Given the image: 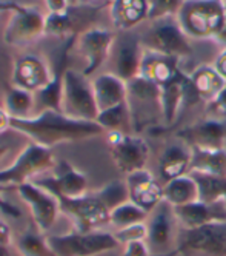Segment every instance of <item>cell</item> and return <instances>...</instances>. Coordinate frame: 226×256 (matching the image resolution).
Masks as SVG:
<instances>
[{
	"instance_id": "6da1fadb",
	"label": "cell",
	"mask_w": 226,
	"mask_h": 256,
	"mask_svg": "<svg viewBox=\"0 0 226 256\" xmlns=\"http://www.w3.org/2000/svg\"><path fill=\"white\" fill-rule=\"evenodd\" d=\"M11 130L51 150L55 145L86 140L105 133L97 122L74 119L55 108H43L26 119H12Z\"/></svg>"
},
{
	"instance_id": "7a4b0ae2",
	"label": "cell",
	"mask_w": 226,
	"mask_h": 256,
	"mask_svg": "<svg viewBox=\"0 0 226 256\" xmlns=\"http://www.w3.org/2000/svg\"><path fill=\"white\" fill-rule=\"evenodd\" d=\"M177 22L191 40H219L226 24L225 0H185Z\"/></svg>"
},
{
	"instance_id": "3957f363",
	"label": "cell",
	"mask_w": 226,
	"mask_h": 256,
	"mask_svg": "<svg viewBox=\"0 0 226 256\" xmlns=\"http://www.w3.org/2000/svg\"><path fill=\"white\" fill-rule=\"evenodd\" d=\"M145 50L176 58L182 62L193 58V42L177 22V17H163L157 20H146L137 28Z\"/></svg>"
},
{
	"instance_id": "277c9868",
	"label": "cell",
	"mask_w": 226,
	"mask_h": 256,
	"mask_svg": "<svg viewBox=\"0 0 226 256\" xmlns=\"http://www.w3.org/2000/svg\"><path fill=\"white\" fill-rule=\"evenodd\" d=\"M60 112L74 119L97 120L99 106L94 96L91 78H86L80 70L66 68L63 71Z\"/></svg>"
},
{
	"instance_id": "5b68a950",
	"label": "cell",
	"mask_w": 226,
	"mask_h": 256,
	"mask_svg": "<svg viewBox=\"0 0 226 256\" xmlns=\"http://www.w3.org/2000/svg\"><path fill=\"white\" fill-rule=\"evenodd\" d=\"M46 241L54 256H99L120 246L116 234L106 230H72L62 234H49Z\"/></svg>"
},
{
	"instance_id": "8992f818",
	"label": "cell",
	"mask_w": 226,
	"mask_h": 256,
	"mask_svg": "<svg viewBox=\"0 0 226 256\" xmlns=\"http://www.w3.org/2000/svg\"><path fill=\"white\" fill-rule=\"evenodd\" d=\"M57 166L51 148L29 142L18 153L11 166L0 170V187H20L31 182L35 176L54 170Z\"/></svg>"
},
{
	"instance_id": "52a82bcc",
	"label": "cell",
	"mask_w": 226,
	"mask_h": 256,
	"mask_svg": "<svg viewBox=\"0 0 226 256\" xmlns=\"http://www.w3.org/2000/svg\"><path fill=\"white\" fill-rule=\"evenodd\" d=\"M128 105L133 116L134 132L139 133L146 126L163 120L162 86L137 76L128 82Z\"/></svg>"
},
{
	"instance_id": "ba28073f",
	"label": "cell",
	"mask_w": 226,
	"mask_h": 256,
	"mask_svg": "<svg viewBox=\"0 0 226 256\" xmlns=\"http://www.w3.org/2000/svg\"><path fill=\"white\" fill-rule=\"evenodd\" d=\"M180 222L174 207L163 199L146 219V244L151 256H171L177 250Z\"/></svg>"
},
{
	"instance_id": "9c48e42d",
	"label": "cell",
	"mask_w": 226,
	"mask_h": 256,
	"mask_svg": "<svg viewBox=\"0 0 226 256\" xmlns=\"http://www.w3.org/2000/svg\"><path fill=\"white\" fill-rule=\"evenodd\" d=\"M116 34L117 32L99 25L88 26L75 34L72 40L74 50L83 62V68L80 71L86 78L96 76L108 64Z\"/></svg>"
},
{
	"instance_id": "30bf717a",
	"label": "cell",
	"mask_w": 226,
	"mask_h": 256,
	"mask_svg": "<svg viewBox=\"0 0 226 256\" xmlns=\"http://www.w3.org/2000/svg\"><path fill=\"white\" fill-rule=\"evenodd\" d=\"M5 6L11 10V17L3 30V40L6 45L23 48L43 38L46 25V14L43 11L15 4H8Z\"/></svg>"
},
{
	"instance_id": "8fae6325",
	"label": "cell",
	"mask_w": 226,
	"mask_h": 256,
	"mask_svg": "<svg viewBox=\"0 0 226 256\" xmlns=\"http://www.w3.org/2000/svg\"><path fill=\"white\" fill-rule=\"evenodd\" d=\"M59 200L60 212L69 219L75 232L103 230L109 226V210L96 192L79 198H59Z\"/></svg>"
},
{
	"instance_id": "7c38bea8",
	"label": "cell",
	"mask_w": 226,
	"mask_h": 256,
	"mask_svg": "<svg viewBox=\"0 0 226 256\" xmlns=\"http://www.w3.org/2000/svg\"><path fill=\"white\" fill-rule=\"evenodd\" d=\"M108 150L114 166L126 176L143 170L151 158L148 142L136 133H106Z\"/></svg>"
},
{
	"instance_id": "4fadbf2b",
	"label": "cell",
	"mask_w": 226,
	"mask_h": 256,
	"mask_svg": "<svg viewBox=\"0 0 226 256\" xmlns=\"http://www.w3.org/2000/svg\"><path fill=\"white\" fill-rule=\"evenodd\" d=\"M143 52L145 48L142 45L137 30L117 32L106 64V71L114 72L116 76H119L125 82H129L131 79L140 74Z\"/></svg>"
},
{
	"instance_id": "5bb4252c",
	"label": "cell",
	"mask_w": 226,
	"mask_h": 256,
	"mask_svg": "<svg viewBox=\"0 0 226 256\" xmlns=\"http://www.w3.org/2000/svg\"><path fill=\"white\" fill-rule=\"evenodd\" d=\"M17 193L28 207L37 232L46 234L62 213L59 198L37 182H28L17 187Z\"/></svg>"
},
{
	"instance_id": "9a60e30c",
	"label": "cell",
	"mask_w": 226,
	"mask_h": 256,
	"mask_svg": "<svg viewBox=\"0 0 226 256\" xmlns=\"http://www.w3.org/2000/svg\"><path fill=\"white\" fill-rule=\"evenodd\" d=\"M54 79L55 74L49 64L37 54H22L14 60L11 85L39 94L52 84Z\"/></svg>"
},
{
	"instance_id": "2e32d148",
	"label": "cell",
	"mask_w": 226,
	"mask_h": 256,
	"mask_svg": "<svg viewBox=\"0 0 226 256\" xmlns=\"http://www.w3.org/2000/svg\"><path fill=\"white\" fill-rule=\"evenodd\" d=\"M223 226L225 224H211L191 230L183 228L176 253L220 254L226 248V233Z\"/></svg>"
},
{
	"instance_id": "e0dca14e",
	"label": "cell",
	"mask_w": 226,
	"mask_h": 256,
	"mask_svg": "<svg viewBox=\"0 0 226 256\" xmlns=\"http://www.w3.org/2000/svg\"><path fill=\"white\" fill-rule=\"evenodd\" d=\"M193 150H226V122L205 118L177 133Z\"/></svg>"
},
{
	"instance_id": "ac0fdd59",
	"label": "cell",
	"mask_w": 226,
	"mask_h": 256,
	"mask_svg": "<svg viewBox=\"0 0 226 256\" xmlns=\"http://www.w3.org/2000/svg\"><path fill=\"white\" fill-rule=\"evenodd\" d=\"M125 182L128 186L129 199L148 213L163 200V184L148 168L126 174Z\"/></svg>"
},
{
	"instance_id": "d6986e66",
	"label": "cell",
	"mask_w": 226,
	"mask_h": 256,
	"mask_svg": "<svg viewBox=\"0 0 226 256\" xmlns=\"http://www.w3.org/2000/svg\"><path fill=\"white\" fill-rule=\"evenodd\" d=\"M37 184L48 188L57 198H79L88 193V176L66 160L54 167V174L49 179Z\"/></svg>"
},
{
	"instance_id": "ffe728a7",
	"label": "cell",
	"mask_w": 226,
	"mask_h": 256,
	"mask_svg": "<svg viewBox=\"0 0 226 256\" xmlns=\"http://www.w3.org/2000/svg\"><path fill=\"white\" fill-rule=\"evenodd\" d=\"M225 86L226 80L219 74L213 64H202L188 72V94H190L188 105L193 102L210 104Z\"/></svg>"
},
{
	"instance_id": "44dd1931",
	"label": "cell",
	"mask_w": 226,
	"mask_h": 256,
	"mask_svg": "<svg viewBox=\"0 0 226 256\" xmlns=\"http://www.w3.org/2000/svg\"><path fill=\"white\" fill-rule=\"evenodd\" d=\"M140 76L157 84L159 86H165L185 76L183 62L171 56L145 50L140 66Z\"/></svg>"
},
{
	"instance_id": "7402d4cb",
	"label": "cell",
	"mask_w": 226,
	"mask_h": 256,
	"mask_svg": "<svg viewBox=\"0 0 226 256\" xmlns=\"http://www.w3.org/2000/svg\"><path fill=\"white\" fill-rule=\"evenodd\" d=\"M191 162H193V148L186 142L177 138L174 142L168 144L162 150L157 162L162 184L165 186L169 180L188 174L191 170Z\"/></svg>"
},
{
	"instance_id": "603a6c76",
	"label": "cell",
	"mask_w": 226,
	"mask_h": 256,
	"mask_svg": "<svg viewBox=\"0 0 226 256\" xmlns=\"http://www.w3.org/2000/svg\"><path fill=\"white\" fill-rule=\"evenodd\" d=\"M176 216L182 228L191 230L199 228L203 226L211 224H226V204L216 202V204H206L202 200L196 202L174 207Z\"/></svg>"
},
{
	"instance_id": "cb8c5ba5",
	"label": "cell",
	"mask_w": 226,
	"mask_h": 256,
	"mask_svg": "<svg viewBox=\"0 0 226 256\" xmlns=\"http://www.w3.org/2000/svg\"><path fill=\"white\" fill-rule=\"evenodd\" d=\"M108 12L116 32L134 31L148 20L149 0H112Z\"/></svg>"
},
{
	"instance_id": "d4e9b609",
	"label": "cell",
	"mask_w": 226,
	"mask_h": 256,
	"mask_svg": "<svg viewBox=\"0 0 226 256\" xmlns=\"http://www.w3.org/2000/svg\"><path fill=\"white\" fill-rule=\"evenodd\" d=\"M94 96L99 106V113L117 106L128 100V82L111 71H100L91 78Z\"/></svg>"
},
{
	"instance_id": "484cf974",
	"label": "cell",
	"mask_w": 226,
	"mask_h": 256,
	"mask_svg": "<svg viewBox=\"0 0 226 256\" xmlns=\"http://www.w3.org/2000/svg\"><path fill=\"white\" fill-rule=\"evenodd\" d=\"M163 199L173 207L196 202V200H199L197 182L190 173L169 180L163 186Z\"/></svg>"
},
{
	"instance_id": "4316f807",
	"label": "cell",
	"mask_w": 226,
	"mask_h": 256,
	"mask_svg": "<svg viewBox=\"0 0 226 256\" xmlns=\"http://www.w3.org/2000/svg\"><path fill=\"white\" fill-rule=\"evenodd\" d=\"M199 187V200L206 204H226V174H211L203 172H190Z\"/></svg>"
},
{
	"instance_id": "83f0119b",
	"label": "cell",
	"mask_w": 226,
	"mask_h": 256,
	"mask_svg": "<svg viewBox=\"0 0 226 256\" xmlns=\"http://www.w3.org/2000/svg\"><path fill=\"white\" fill-rule=\"evenodd\" d=\"M96 122L103 128L105 133H136L128 102L100 112Z\"/></svg>"
},
{
	"instance_id": "f1b7e54d",
	"label": "cell",
	"mask_w": 226,
	"mask_h": 256,
	"mask_svg": "<svg viewBox=\"0 0 226 256\" xmlns=\"http://www.w3.org/2000/svg\"><path fill=\"white\" fill-rule=\"evenodd\" d=\"M3 106L12 119H26L34 116L35 94L23 88L11 85L5 93Z\"/></svg>"
},
{
	"instance_id": "f546056e",
	"label": "cell",
	"mask_w": 226,
	"mask_h": 256,
	"mask_svg": "<svg viewBox=\"0 0 226 256\" xmlns=\"http://www.w3.org/2000/svg\"><path fill=\"white\" fill-rule=\"evenodd\" d=\"M190 172L226 174V150H193Z\"/></svg>"
},
{
	"instance_id": "4dcf8cb0",
	"label": "cell",
	"mask_w": 226,
	"mask_h": 256,
	"mask_svg": "<svg viewBox=\"0 0 226 256\" xmlns=\"http://www.w3.org/2000/svg\"><path fill=\"white\" fill-rule=\"evenodd\" d=\"M149 213L145 212L142 207L134 204L133 200H126V202L120 204L114 210L109 213V226H112L116 230L134 226V224H142L146 222Z\"/></svg>"
},
{
	"instance_id": "1f68e13d",
	"label": "cell",
	"mask_w": 226,
	"mask_h": 256,
	"mask_svg": "<svg viewBox=\"0 0 226 256\" xmlns=\"http://www.w3.org/2000/svg\"><path fill=\"white\" fill-rule=\"evenodd\" d=\"M20 256H54L51 252L46 236L40 232H26L15 242Z\"/></svg>"
},
{
	"instance_id": "d6a6232c",
	"label": "cell",
	"mask_w": 226,
	"mask_h": 256,
	"mask_svg": "<svg viewBox=\"0 0 226 256\" xmlns=\"http://www.w3.org/2000/svg\"><path fill=\"white\" fill-rule=\"evenodd\" d=\"M96 194L106 206L109 213H111V210H114L120 204L129 200V192H128V186L125 180H111L105 187L97 190Z\"/></svg>"
},
{
	"instance_id": "836d02e7",
	"label": "cell",
	"mask_w": 226,
	"mask_h": 256,
	"mask_svg": "<svg viewBox=\"0 0 226 256\" xmlns=\"http://www.w3.org/2000/svg\"><path fill=\"white\" fill-rule=\"evenodd\" d=\"M74 28V22L69 10L66 12H46L45 36L51 38H69Z\"/></svg>"
},
{
	"instance_id": "e575fe53",
	"label": "cell",
	"mask_w": 226,
	"mask_h": 256,
	"mask_svg": "<svg viewBox=\"0 0 226 256\" xmlns=\"http://www.w3.org/2000/svg\"><path fill=\"white\" fill-rule=\"evenodd\" d=\"M185 0H149L148 20H157L163 17L177 16Z\"/></svg>"
},
{
	"instance_id": "d590c367",
	"label": "cell",
	"mask_w": 226,
	"mask_h": 256,
	"mask_svg": "<svg viewBox=\"0 0 226 256\" xmlns=\"http://www.w3.org/2000/svg\"><path fill=\"white\" fill-rule=\"evenodd\" d=\"M146 233H148L146 222L134 224V226H129V227H125V228L114 232L120 246H125V244L133 242V241H146Z\"/></svg>"
},
{
	"instance_id": "8d00e7d4",
	"label": "cell",
	"mask_w": 226,
	"mask_h": 256,
	"mask_svg": "<svg viewBox=\"0 0 226 256\" xmlns=\"http://www.w3.org/2000/svg\"><path fill=\"white\" fill-rule=\"evenodd\" d=\"M203 116L214 120L226 122V86L220 91V94L216 99L205 105Z\"/></svg>"
},
{
	"instance_id": "74e56055",
	"label": "cell",
	"mask_w": 226,
	"mask_h": 256,
	"mask_svg": "<svg viewBox=\"0 0 226 256\" xmlns=\"http://www.w3.org/2000/svg\"><path fill=\"white\" fill-rule=\"evenodd\" d=\"M122 256H151L146 241H133L123 246Z\"/></svg>"
},
{
	"instance_id": "f35d334b",
	"label": "cell",
	"mask_w": 226,
	"mask_h": 256,
	"mask_svg": "<svg viewBox=\"0 0 226 256\" xmlns=\"http://www.w3.org/2000/svg\"><path fill=\"white\" fill-rule=\"evenodd\" d=\"M11 244H12V230L8 222L0 219V246L11 247Z\"/></svg>"
},
{
	"instance_id": "ab89813d",
	"label": "cell",
	"mask_w": 226,
	"mask_h": 256,
	"mask_svg": "<svg viewBox=\"0 0 226 256\" xmlns=\"http://www.w3.org/2000/svg\"><path fill=\"white\" fill-rule=\"evenodd\" d=\"M213 66L217 70L219 74L226 80V46H222L220 52L216 56V59L211 62Z\"/></svg>"
},
{
	"instance_id": "60d3db41",
	"label": "cell",
	"mask_w": 226,
	"mask_h": 256,
	"mask_svg": "<svg viewBox=\"0 0 226 256\" xmlns=\"http://www.w3.org/2000/svg\"><path fill=\"white\" fill-rule=\"evenodd\" d=\"M48 12H66L69 10L68 0H45Z\"/></svg>"
},
{
	"instance_id": "b9f144b4",
	"label": "cell",
	"mask_w": 226,
	"mask_h": 256,
	"mask_svg": "<svg viewBox=\"0 0 226 256\" xmlns=\"http://www.w3.org/2000/svg\"><path fill=\"white\" fill-rule=\"evenodd\" d=\"M11 120L12 118L6 112V108L3 105H0V136L6 133L8 130H11Z\"/></svg>"
},
{
	"instance_id": "7bdbcfd3",
	"label": "cell",
	"mask_w": 226,
	"mask_h": 256,
	"mask_svg": "<svg viewBox=\"0 0 226 256\" xmlns=\"http://www.w3.org/2000/svg\"><path fill=\"white\" fill-rule=\"evenodd\" d=\"M2 192H3V187H0V210H2L3 213H6V214H9V216H18V210L6 202Z\"/></svg>"
},
{
	"instance_id": "ee69618b",
	"label": "cell",
	"mask_w": 226,
	"mask_h": 256,
	"mask_svg": "<svg viewBox=\"0 0 226 256\" xmlns=\"http://www.w3.org/2000/svg\"><path fill=\"white\" fill-rule=\"evenodd\" d=\"M112 0H77V4L85 8H100V6H108Z\"/></svg>"
},
{
	"instance_id": "f6af8a7d",
	"label": "cell",
	"mask_w": 226,
	"mask_h": 256,
	"mask_svg": "<svg viewBox=\"0 0 226 256\" xmlns=\"http://www.w3.org/2000/svg\"><path fill=\"white\" fill-rule=\"evenodd\" d=\"M8 152H9V148L6 147V145H5L3 142H0V160H2V159L6 156Z\"/></svg>"
},
{
	"instance_id": "bcb514c9",
	"label": "cell",
	"mask_w": 226,
	"mask_h": 256,
	"mask_svg": "<svg viewBox=\"0 0 226 256\" xmlns=\"http://www.w3.org/2000/svg\"><path fill=\"white\" fill-rule=\"evenodd\" d=\"M222 46H226V24H225V30H223V32H222V36L219 38V40H217Z\"/></svg>"
},
{
	"instance_id": "7dc6e473",
	"label": "cell",
	"mask_w": 226,
	"mask_h": 256,
	"mask_svg": "<svg viewBox=\"0 0 226 256\" xmlns=\"http://www.w3.org/2000/svg\"><path fill=\"white\" fill-rule=\"evenodd\" d=\"M0 256H11L9 247H2V246H0Z\"/></svg>"
},
{
	"instance_id": "c3c4849f",
	"label": "cell",
	"mask_w": 226,
	"mask_h": 256,
	"mask_svg": "<svg viewBox=\"0 0 226 256\" xmlns=\"http://www.w3.org/2000/svg\"><path fill=\"white\" fill-rule=\"evenodd\" d=\"M225 2H226V0H225Z\"/></svg>"
}]
</instances>
